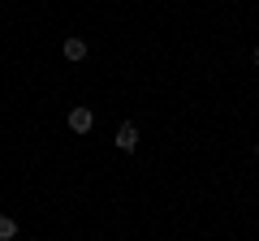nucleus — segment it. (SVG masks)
Listing matches in <instances>:
<instances>
[{
	"label": "nucleus",
	"mask_w": 259,
	"mask_h": 241,
	"mask_svg": "<svg viewBox=\"0 0 259 241\" xmlns=\"http://www.w3.org/2000/svg\"><path fill=\"white\" fill-rule=\"evenodd\" d=\"M69 130H74V134H91L95 130V112L87 108V103H78V108L69 112Z\"/></svg>",
	"instance_id": "1"
},
{
	"label": "nucleus",
	"mask_w": 259,
	"mask_h": 241,
	"mask_svg": "<svg viewBox=\"0 0 259 241\" xmlns=\"http://www.w3.org/2000/svg\"><path fill=\"white\" fill-rule=\"evenodd\" d=\"M112 142H117V151H134V147H139V125H130V120L117 125V138H112Z\"/></svg>",
	"instance_id": "2"
},
{
	"label": "nucleus",
	"mask_w": 259,
	"mask_h": 241,
	"mask_svg": "<svg viewBox=\"0 0 259 241\" xmlns=\"http://www.w3.org/2000/svg\"><path fill=\"white\" fill-rule=\"evenodd\" d=\"M61 56H65V61H82V56H87V39L69 35V39L61 43Z\"/></svg>",
	"instance_id": "3"
},
{
	"label": "nucleus",
	"mask_w": 259,
	"mask_h": 241,
	"mask_svg": "<svg viewBox=\"0 0 259 241\" xmlns=\"http://www.w3.org/2000/svg\"><path fill=\"white\" fill-rule=\"evenodd\" d=\"M13 237H18V224L9 215H0V241H13Z\"/></svg>",
	"instance_id": "4"
},
{
	"label": "nucleus",
	"mask_w": 259,
	"mask_h": 241,
	"mask_svg": "<svg viewBox=\"0 0 259 241\" xmlns=\"http://www.w3.org/2000/svg\"><path fill=\"white\" fill-rule=\"evenodd\" d=\"M255 65H259V47H255Z\"/></svg>",
	"instance_id": "5"
},
{
	"label": "nucleus",
	"mask_w": 259,
	"mask_h": 241,
	"mask_svg": "<svg viewBox=\"0 0 259 241\" xmlns=\"http://www.w3.org/2000/svg\"><path fill=\"white\" fill-rule=\"evenodd\" d=\"M255 155H259V142H255Z\"/></svg>",
	"instance_id": "6"
}]
</instances>
